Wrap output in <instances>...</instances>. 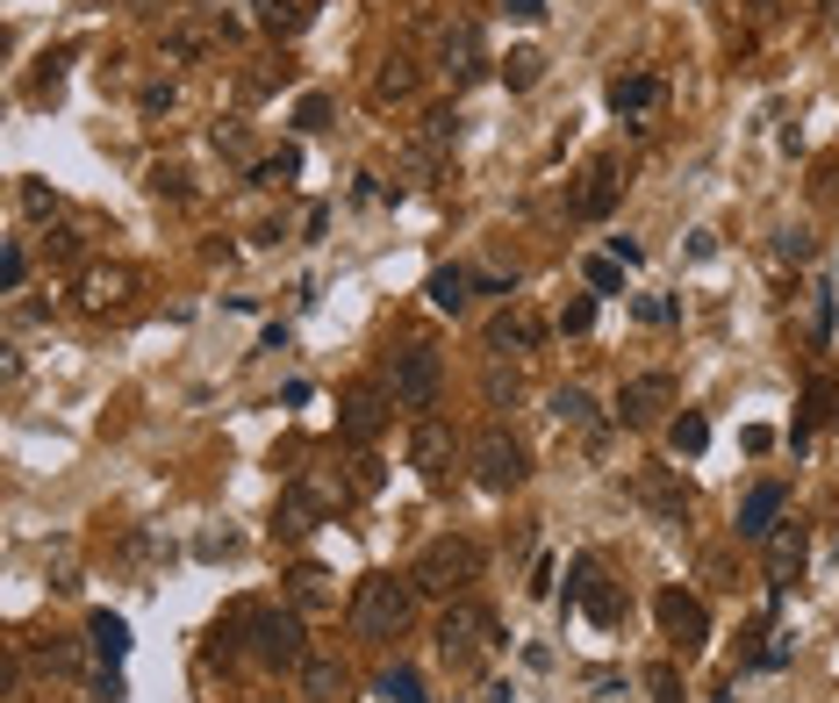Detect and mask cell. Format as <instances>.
Returning a JSON list of instances; mask_svg holds the SVG:
<instances>
[{
    "instance_id": "8992f818",
    "label": "cell",
    "mask_w": 839,
    "mask_h": 703,
    "mask_svg": "<svg viewBox=\"0 0 839 703\" xmlns=\"http://www.w3.org/2000/svg\"><path fill=\"white\" fill-rule=\"evenodd\" d=\"M466 466H474V481L488 496H510L516 481L532 474V466H524V446H516L510 431H481L474 446H466Z\"/></svg>"
},
{
    "instance_id": "74e56055",
    "label": "cell",
    "mask_w": 839,
    "mask_h": 703,
    "mask_svg": "<svg viewBox=\"0 0 839 703\" xmlns=\"http://www.w3.org/2000/svg\"><path fill=\"white\" fill-rule=\"evenodd\" d=\"M588 324H596V294H574L560 310V330H588Z\"/></svg>"
},
{
    "instance_id": "6da1fadb",
    "label": "cell",
    "mask_w": 839,
    "mask_h": 703,
    "mask_svg": "<svg viewBox=\"0 0 839 703\" xmlns=\"http://www.w3.org/2000/svg\"><path fill=\"white\" fill-rule=\"evenodd\" d=\"M416 618V582L410 574H366L352 589V632L360 639H402Z\"/></svg>"
},
{
    "instance_id": "83f0119b",
    "label": "cell",
    "mask_w": 839,
    "mask_h": 703,
    "mask_svg": "<svg viewBox=\"0 0 839 703\" xmlns=\"http://www.w3.org/2000/svg\"><path fill=\"white\" fill-rule=\"evenodd\" d=\"M374 689H380L388 703H430V696H424V675H416V668H388Z\"/></svg>"
},
{
    "instance_id": "484cf974",
    "label": "cell",
    "mask_w": 839,
    "mask_h": 703,
    "mask_svg": "<svg viewBox=\"0 0 839 703\" xmlns=\"http://www.w3.org/2000/svg\"><path fill=\"white\" fill-rule=\"evenodd\" d=\"M302 488L316 502H324V510H344V502H352V481L344 474H330V466H316V474H302Z\"/></svg>"
},
{
    "instance_id": "e0dca14e",
    "label": "cell",
    "mask_w": 839,
    "mask_h": 703,
    "mask_svg": "<svg viewBox=\"0 0 839 703\" xmlns=\"http://www.w3.org/2000/svg\"><path fill=\"white\" fill-rule=\"evenodd\" d=\"M380 424H388V410H380V388H352L344 395V410H338V431L352 438V446H374Z\"/></svg>"
},
{
    "instance_id": "8d00e7d4",
    "label": "cell",
    "mask_w": 839,
    "mask_h": 703,
    "mask_svg": "<svg viewBox=\"0 0 839 703\" xmlns=\"http://www.w3.org/2000/svg\"><path fill=\"white\" fill-rule=\"evenodd\" d=\"M22 280H29V258H22V244H8V252H0V288L15 294Z\"/></svg>"
},
{
    "instance_id": "9c48e42d",
    "label": "cell",
    "mask_w": 839,
    "mask_h": 703,
    "mask_svg": "<svg viewBox=\"0 0 839 703\" xmlns=\"http://www.w3.org/2000/svg\"><path fill=\"white\" fill-rule=\"evenodd\" d=\"M460 460H466V452H460V438H452V424L416 416V431H410V466H416V474H424V481H446Z\"/></svg>"
},
{
    "instance_id": "d4e9b609",
    "label": "cell",
    "mask_w": 839,
    "mask_h": 703,
    "mask_svg": "<svg viewBox=\"0 0 839 703\" xmlns=\"http://www.w3.org/2000/svg\"><path fill=\"white\" fill-rule=\"evenodd\" d=\"M524 344H538V324H532V316H496V330H488V352H524Z\"/></svg>"
},
{
    "instance_id": "f546056e",
    "label": "cell",
    "mask_w": 839,
    "mask_h": 703,
    "mask_svg": "<svg viewBox=\"0 0 839 703\" xmlns=\"http://www.w3.org/2000/svg\"><path fill=\"white\" fill-rule=\"evenodd\" d=\"M252 8H258V22H266L273 36H294V29H302V8H294V0H252Z\"/></svg>"
},
{
    "instance_id": "ffe728a7",
    "label": "cell",
    "mask_w": 839,
    "mask_h": 703,
    "mask_svg": "<svg viewBox=\"0 0 839 703\" xmlns=\"http://www.w3.org/2000/svg\"><path fill=\"white\" fill-rule=\"evenodd\" d=\"M639 502H646L660 524H682L689 517V488H674L668 474H639Z\"/></svg>"
},
{
    "instance_id": "2e32d148",
    "label": "cell",
    "mask_w": 839,
    "mask_h": 703,
    "mask_svg": "<svg viewBox=\"0 0 839 703\" xmlns=\"http://www.w3.org/2000/svg\"><path fill=\"white\" fill-rule=\"evenodd\" d=\"M130 288H137V274L130 266H86L80 274V310H115V302H130Z\"/></svg>"
},
{
    "instance_id": "44dd1931",
    "label": "cell",
    "mask_w": 839,
    "mask_h": 703,
    "mask_svg": "<svg viewBox=\"0 0 839 703\" xmlns=\"http://www.w3.org/2000/svg\"><path fill=\"white\" fill-rule=\"evenodd\" d=\"M366 94H374V108L410 101V94H416V58H388V65L374 72V86H366Z\"/></svg>"
},
{
    "instance_id": "cb8c5ba5",
    "label": "cell",
    "mask_w": 839,
    "mask_h": 703,
    "mask_svg": "<svg viewBox=\"0 0 839 703\" xmlns=\"http://www.w3.org/2000/svg\"><path fill=\"white\" fill-rule=\"evenodd\" d=\"M552 416H560V424H574V431H596V402H588V388H574V380L552 395Z\"/></svg>"
},
{
    "instance_id": "bcb514c9",
    "label": "cell",
    "mask_w": 839,
    "mask_h": 703,
    "mask_svg": "<svg viewBox=\"0 0 839 703\" xmlns=\"http://www.w3.org/2000/svg\"><path fill=\"white\" fill-rule=\"evenodd\" d=\"M44 668H80V653H72L65 639H58V646H44Z\"/></svg>"
},
{
    "instance_id": "603a6c76",
    "label": "cell",
    "mask_w": 839,
    "mask_h": 703,
    "mask_svg": "<svg viewBox=\"0 0 839 703\" xmlns=\"http://www.w3.org/2000/svg\"><path fill=\"white\" fill-rule=\"evenodd\" d=\"M653 101H660V80H653V72H632V80H610V108H617V116H646Z\"/></svg>"
},
{
    "instance_id": "e575fe53",
    "label": "cell",
    "mask_w": 839,
    "mask_h": 703,
    "mask_svg": "<svg viewBox=\"0 0 839 703\" xmlns=\"http://www.w3.org/2000/svg\"><path fill=\"white\" fill-rule=\"evenodd\" d=\"M588 288L617 294V288H624V266H617V258H588Z\"/></svg>"
},
{
    "instance_id": "5bb4252c",
    "label": "cell",
    "mask_w": 839,
    "mask_h": 703,
    "mask_svg": "<svg viewBox=\"0 0 839 703\" xmlns=\"http://www.w3.org/2000/svg\"><path fill=\"white\" fill-rule=\"evenodd\" d=\"M797 567H804V524H775V538H768V603L775 610H782Z\"/></svg>"
},
{
    "instance_id": "52a82bcc",
    "label": "cell",
    "mask_w": 839,
    "mask_h": 703,
    "mask_svg": "<svg viewBox=\"0 0 839 703\" xmlns=\"http://www.w3.org/2000/svg\"><path fill=\"white\" fill-rule=\"evenodd\" d=\"M660 410H674V374H632L617 388V424L624 431L660 424Z\"/></svg>"
},
{
    "instance_id": "30bf717a",
    "label": "cell",
    "mask_w": 839,
    "mask_h": 703,
    "mask_svg": "<svg viewBox=\"0 0 839 703\" xmlns=\"http://www.w3.org/2000/svg\"><path fill=\"white\" fill-rule=\"evenodd\" d=\"M653 610H660V632H668L682 653H703V646H710V618H703V603L689 596V589H660V603H653Z\"/></svg>"
},
{
    "instance_id": "4316f807",
    "label": "cell",
    "mask_w": 839,
    "mask_h": 703,
    "mask_svg": "<svg viewBox=\"0 0 839 703\" xmlns=\"http://www.w3.org/2000/svg\"><path fill=\"white\" fill-rule=\"evenodd\" d=\"M288 582H294V603H302V610H324V603H330V574H324V567H294Z\"/></svg>"
},
{
    "instance_id": "ab89813d",
    "label": "cell",
    "mask_w": 839,
    "mask_h": 703,
    "mask_svg": "<svg viewBox=\"0 0 839 703\" xmlns=\"http://www.w3.org/2000/svg\"><path fill=\"white\" fill-rule=\"evenodd\" d=\"M44 258H80V230H44Z\"/></svg>"
},
{
    "instance_id": "5b68a950",
    "label": "cell",
    "mask_w": 839,
    "mask_h": 703,
    "mask_svg": "<svg viewBox=\"0 0 839 703\" xmlns=\"http://www.w3.org/2000/svg\"><path fill=\"white\" fill-rule=\"evenodd\" d=\"M252 660H258V668H302V660H308L302 618L280 610V603H252Z\"/></svg>"
},
{
    "instance_id": "8fae6325",
    "label": "cell",
    "mask_w": 839,
    "mask_h": 703,
    "mask_svg": "<svg viewBox=\"0 0 839 703\" xmlns=\"http://www.w3.org/2000/svg\"><path fill=\"white\" fill-rule=\"evenodd\" d=\"M567 603H582V610H588L596 625H617V618H624V596H617V589L603 582V567L588 560V553H582L574 567H567Z\"/></svg>"
},
{
    "instance_id": "ba28073f",
    "label": "cell",
    "mask_w": 839,
    "mask_h": 703,
    "mask_svg": "<svg viewBox=\"0 0 839 703\" xmlns=\"http://www.w3.org/2000/svg\"><path fill=\"white\" fill-rule=\"evenodd\" d=\"M438 65H446V80H452V86H474L481 72H488V44H481V22H474V15L446 22V44H438Z\"/></svg>"
},
{
    "instance_id": "d6a6232c",
    "label": "cell",
    "mask_w": 839,
    "mask_h": 703,
    "mask_svg": "<svg viewBox=\"0 0 839 703\" xmlns=\"http://www.w3.org/2000/svg\"><path fill=\"white\" fill-rule=\"evenodd\" d=\"M302 172V151H280V158H266V166H252V180L258 187H280V180H294Z\"/></svg>"
},
{
    "instance_id": "ac0fdd59",
    "label": "cell",
    "mask_w": 839,
    "mask_h": 703,
    "mask_svg": "<svg viewBox=\"0 0 839 703\" xmlns=\"http://www.w3.org/2000/svg\"><path fill=\"white\" fill-rule=\"evenodd\" d=\"M324 517H330V510H324L316 496H308L302 481H294L288 496H280V510H273V538H308L316 524H324Z\"/></svg>"
},
{
    "instance_id": "836d02e7",
    "label": "cell",
    "mask_w": 839,
    "mask_h": 703,
    "mask_svg": "<svg viewBox=\"0 0 839 703\" xmlns=\"http://www.w3.org/2000/svg\"><path fill=\"white\" fill-rule=\"evenodd\" d=\"M818 244H811V230L804 223H789V230H775V258H811Z\"/></svg>"
},
{
    "instance_id": "3957f363",
    "label": "cell",
    "mask_w": 839,
    "mask_h": 703,
    "mask_svg": "<svg viewBox=\"0 0 839 703\" xmlns=\"http://www.w3.org/2000/svg\"><path fill=\"white\" fill-rule=\"evenodd\" d=\"M481 574V546L474 538H430L424 546V560L410 567V582H416V596H460L466 582Z\"/></svg>"
},
{
    "instance_id": "c3c4849f",
    "label": "cell",
    "mask_w": 839,
    "mask_h": 703,
    "mask_svg": "<svg viewBox=\"0 0 839 703\" xmlns=\"http://www.w3.org/2000/svg\"><path fill=\"white\" fill-rule=\"evenodd\" d=\"M710 703H732V689H718V696H710Z\"/></svg>"
},
{
    "instance_id": "4dcf8cb0",
    "label": "cell",
    "mask_w": 839,
    "mask_h": 703,
    "mask_svg": "<svg viewBox=\"0 0 839 703\" xmlns=\"http://www.w3.org/2000/svg\"><path fill=\"white\" fill-rule=\"evenodd\" d=\"M804 402H811V424H832V416H839V380H832V374H818Z\"/></svg>"
},
{
    "instance_id": "ee69618b",
    "label": "cell",
    "mask_w": 839,
    "mask_h": 703,
    "mask_svg": "<svg viewBox=\"0 0 839 703\" xmlns=\"http://www.w3.org/2000/svg\"><path fill=\"white\" fill-rule=\"evenodd\" d=\"M610 258H617V266H639V258H646V244H639V238H610Z\"/></svg>"
},
{
    "instance_id": "f6af8a7d",
    "label": "cell",
    "mask_w": 839,
    "mask_h": 703,
    "mask_svg": "<svg viewBox=\"0 0 839 703\" xmlns=\"http://www.w3.org/2000/svg\"><path fill=\"white\" fill-rule=\"evenodd\" d=\"M115 696H122V675H115V668L94 675V703H115Z\"/></svg>"
},
{
    "instance_id": "60d3db41",
    "label": "cell",
    "mask_w": 839,
    "mask_h": 703,
    "mask_svg": "<svg viewBox=\"0 0 839 703\" xmlns=\"http://www.w3.org/2000/svg\"><path fill=\"white\" fill-rule=\"evenodd\" d=\"M632 310H639V324H668V316H674V302H668V294H639Z\"/></svg>"
},
{
    "instance_id": "7bdbcfd3",
    "label": "cell",
    "mask_w": 839,
    "mask_h": 703,
    "mask_svg": "<svg viewBox=\"0 0 839 703\" xmlns=\"http://www.w3.org/2000/svg\"><path fill=\"white\" fill-rule=\"evenodd\" d=\"M653 703H682V682H674V668H653Z\"/></svg>"
},
{
    "instance_id": "9a60e30c",
    "label": "cell",
    "mask_w": 839,
    "mask_h": 703,
    "mask_svg": "<svg viewBox=\"0 0 839 703\" xmlns=\"http://www.w3.org/2000/svg\"><path fill=\"white\" fill-rule=\"evenodd\" d=\"M294 682H302V703H344L352 675H344V660H338V653H308L302 668H294Z\"/></svg>"
},
{
    "instance_id": "7c38bea8",
    "label": "cell",
    "mask_w": 839,
    "mask_h": 703,
    "mask_svg": "<svg viewBox=\"0 0 839 703\" xmlns=\"http://www.w3.org/2000/svg\"><path fill=\"white\" fill-rule=\"evenodd\" d=\"M617 194H624L617 166H610V158H596V166L582 172V187H574V202H567V216H574V223H603V216L617 208Z\"/></svg>"
},
{
    "instance_id": "d6986e66",
    "label": "cell",
    "mask_w": 839,
    "mask_h": 703,
    "mask_svg": "<svg viewBox=\"0 0 839 703\" xmlns=\"http://www.w3.org/2000/svg\"><path fill=\"white\" fill-rule=\"evenodd\" d=\"M424 294H430V310H446V316H460L466 302H474V274H466V266H438V274L424 280Z\"/></svg>"
},
{
    "instance_id": "277c9868",
    "label": "cell",
    "mask_w": 839,
    "mask_h": 703,
    "mask_svg": "<svg viewBox=\"0 0 839 703\" xmlns=\"http://www.w3.org/2000/svg\"><path fill=\"white\" fill-rule=\"evenodd\" d=\"M388 380H394V402H402V410L430 416V402H438V388H446V360H438V344L410 338V344L388 360Z\"/></svg>"
},
{
    "instance_id": "d590c367",
    "label": "cell",
    "mask_w": 839,
    "mask_h": 703,
    "mask_svg": "<svg viewBox=\"0 0 839 703\" xmlns=\"http://www.w3.org/2000/svg\"><path fill=\"white\" fill-rule=\"evenodd\" d=\"M811 338H832V288H811Z\"/></svg>"
},
{
    "instance_id": "4fadbf2b",
    "label": "cell",
    "mask_w": 839,
    "mask_h": 703,
    "mask_svg": "<svg viewBox=\"0 0 839 703\" xmlns=\"http://www.w3.org/2000/svg\"><path fill=\"white\" fill-rule=\"evenodd\" d=\"M782 510H789V488L782 481H761L754 496L739 502V538H746V546H768L775 524H782Z\"/></svg>"
},
{
    "instance_id": "7402d4cb",
    "label": "cell",
    "mask_w": 839,
    "mask_h": 703,
    "mask_svg": "<svg viewBox=\"0 0 839 703\" xmlns=\"http://www.w3.org/2000/svg\"><path fill=\"white\" fill-rule=\"evenodd\" d=\"M86 639H94V653H101L108 668H122V653H130V625H122L115 610H94V618H86Z\"/></svg>"
},
{
    "instance_id": "b9f144b4",
    "label": "cell",
    "mask_w": 839,
    "mask_h": 703,
    "mask_svg": "<svg viewBox=\"0 0 839 703\" xmlns=\"http://www.w3.org/2000/svg\"><path fill=\"white\" fill-rule=\"evenodd\" d=\"M324 116H330V101H324V94H308V101L294 108V130H324Z\"/></svg>"
},
{
    "instance_id": "f1b7e54d",
    "label": "cell",
    "mask_w": 839,
    "mask_h": 703,
    "mask_svg": "<svg viewBox=\"0 0 839 703\" xmlns=\"http://www.w3.org/2000/svg\"><path fill=\"white\" fill-rule=\"evenodd\" d=\"M668 446H674V452H689V460H696V452L710 446V424H703V416H674V424H668Z\"/></svg>"
},
{
    "instance_id": "7dc6e473",
    "label": "cell",
    "mask_w": 839,
    "mask_h": 703,
    "mask_svg": "<svg viewBox=\"0 0 839 703\" xmlns=\"http://www.w3.org/2000/svg\"><path fill=\"white\" fill-rule=\"evenodd\" d=\"M502 8H510L516 22H538V15H546V0H502Z\"/></svg>"
},
{
    "instance_id": "1f68e13d",
    "label": "cell",
    "mask_w": 839,
    "mask_h": 703,
    "mask_svg": "<svg viewBox=\"0 0 839 703\" xmlns=\"http://www.w3.org/2000/svg\"><path fill=\"white\" fill-rule=\"evenodd\" d=\"M502 80H510L516 94H524V86H538V80H546V58H538V51H510V65H502Z\"/></svg>"
},
{
    "instance_id": "f35d334b",
    "label": "cell",
    "mask_w": 839,
    "mask_h": 703,
    "mask_svg": "<svg viewBox=\"0 0 839 703\" xmlns=\"http://www.w3.org/2000/svg\"><path fill=\"white\" fill-rule=\"evenodd\" d=\"M22 208H29L36 223H51V216H58V194H51V187H36V180H29V187H22Z\"/></svg>"
},
{
    "instance_id": "7a4b0ae2",
    "label": "cell",
    "mask_w": 839,
    "mask_h": 703,
    "mask_svg": "<svg viewBox=\"0 0 839 703\" xmlns=\"http://www.w3.org/2000/svg\"><path fill=\"white\" fill-rule=\"evenodd\" d=\"M488 646H496V618L474 596H452L446 618H438V660L446 668H474V660H488Z\"/></svg>"
}]
</instances>
